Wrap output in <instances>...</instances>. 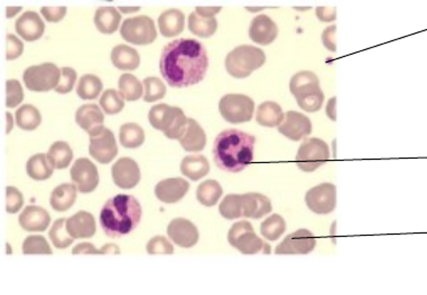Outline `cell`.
<instances>
[{
    "label": "cell",
    "mask_w": 427,
    "mask_h": 295,
    "mask_svg": "<svg viewBox=\"0 0 427 295\" xmlns=\"http://www.w3.org/2000/svg\"><path fill=\"white\" fill-rule=\"evenodd\" d=\"M121 21V15L114 7H100L95 15V24L102 34H114Z\"/></svg>",
    "instance_id": "cell-32"
},
{
    "label": "cell",
    "mask_w": 427,
    "mask_h": 295,
    "mask_svg": "<svg viewBox=\"0 0 427 295\" xmlns=\"http://www.w3.org/2000/svg\"><path fill=\"white\" fill-rule=\"evenodd\" d=\"M101 254H120V250L115 244H107L100 250Z\"/></svg>",
    "instance_id": "cell-58"
},
{
    "label": "cell",
    "mask_w": 427,
    "mask_h": 295,
    "mask_svg": "<svg viewBox=\"0 0 427 295\" xmlns=\"http://www.w3.org/2000/svg\"><path fill=\"white\" fill-rule=\"evenodd\" d=\"M323 44L329 51H337V26L328 27L322 34Z\"/></svg>",
    "instance_id": "cell-53"
},
{
    "label": "cell",
    "mask_w": 427,
    "mask_h": 295,
    "mask_svg": "<svg viewBox=\"0 0 427 295\" xmlns=\"http://www.w3.org/2000/svg\"><path fill=\"white\" fill-rule=\"evenodd\" d=\"M290 93L295 96L299 107L305 112H317L324 102V93L320 87V80L311 71L296 73L290 82Z\"/></svg>",
    "instance_id": "cell-4"
},
{
    "label": "cell",
    "mask_w": 427,
    "mask_h": 295,
    "mask_svg": "<svg viewBox=\"0 0 427 295\" xmlns=\"http://www.w3.org/2000/svg\"><path fill=\"white\" fill-rule=\"evenodd\" d=\"M186 16L179 9H168L159 18V28L164 37H175L184 30Z\"/></svg>",
    "instance_id": "cell-27"
},
{
    "label": "cell",
    "mask_w": 427,
    "mask_h": 295,
    "mask_svg": "<svg viewBox=\"0 0 427 295\" xmlns=\"http://www.w3.org/2000/svg\"><path fill=\"white\" fill-rule=\"evenodd\" d=\"M23 253L25 255L28 254H46L51 255L53 250L50 248L48 241L43 236H27L24 243H23Z\"/></svg>",
    "instance_id": "cell-46"
},
{
    "label": "cell",
    "mask_w": 427,
    "mask_h": 295,
    "mask_svg": "<svg viewBox=\"0 0 427 295\" xmlns=\"http://www.w3.org/2000/svg\"><path fill=\"white\" fill-rule=\"evenodd\" d=\"M66 218H60L54 221L51 230L48 232V236L51 239L55 248L59 250H64L69 248L70 245L75 241V239L70 235L66 230Z\"/></svg>",
    "instance_id": "cell-42"
},
{
    "label": "cell",
    "mask_w": 427,
    "mask_h": 295,
    "mask_svg": "<svg viewBox=\"0 0 427 295\" xmlns=\"http://www.w3.org/2000/svg\"><path fill=\"white\" fill-rule=\"evenodd\" d=\"M219 212L226 219H238L242 217L241 195L231 194L224 197L219 206Z\"/></svg>",
    "instance_id": "cell-44"
},
{
    "label": "cell",
    "mask_w": 427,
    "mask_h": 295,
    "mask_svg": "<svg viewBox=\"0 0 427 295\" xmlns=\"http://www.w3.org/2000/svg\"><path fill=\"white\" fill-rule=\"evenodd\" d=\"M278 35V27L275 21L267 15L256 16L251 21L249 27V37L251 41L257 44L266 45L272 44Z\"/></svg>",
    "instance_id": "cell-19"
},
{
    "label": "cell",
    "mask_w": 427,
    "mask_h": 295,
    "mask_svg": "<svg viewBox=\"0 0 427 295\" xmlns=\"http://www.w3.org/2000/svg\"><path fill=\"white\" fill-rule=\"evenodd\" d=\"M208 69L206 47L195 39H175L163 48L159 69L170 87L182 89L200 83Z\"/></svg>",
    "instance_id": "cell-1"
},
{
    "label": "cell",
    "mask_w": 427,
    "mask_h": 295,
    "mask_svg": "<svg viewBox=\"0 0 427 295\" xmlns=\"http://www.w3.org/2000/svg\"><path fill=\"white\" fill-rule=\"evenodd\" d=\"M41 122H42V116L33 105H23L16 112V123L21 130L33 131L39 128Z\"/></svg>",
    "instance_id": "cell-38"
},
{
    "label": "cell",
    "mask_w": 427,
    "mask_h": 295,
    "mask_svg": "<svg viewBox=\"0 0 427 295\" xmlns=\"http://www.w3.org/2000/svg\"><path fill=\"white\" fill-rule=\"evenodd\" d=\"M126 42L134 45L152 44L157 37L155 23L148 16L141 15L126 19L120 30Z\"/></svg>",
    "instance_id": "cell-11"
},
{
    "label": "cell",
    "mask_w": 427,
    "mask_h": 295,
    "mask_svg": "<svg viewBox=\"0 0 427 295\" xmlns=\"http://www.w3.org/2000/svg\"><path fill=\"white\" fill-rule=\"evenodd\" d=\"M228 241L232 248L245 255H255L259 252L270 253V246L258 237L254 227L248 221L233 223L228 232Z\"/></svg>",
    "instance_id": "cell-7"
},
{
    "label": "cell",
    "mask_w": 427,
    "mask_h": 295,
    "mask_svg": "<svg viewBox=\"0 0 427 295\" xmlns=\"http://www.w3.org/2000/svg\"><path fill=\"white\" fill-rule=\"evenodd\" d=\"M326 114L332 121H335V98H332L326 107Z\"/></svg>",
    "instance_id": "cell-57"
},
{
    "label": "cell",
    "mask_w": 427,
    "mask_h": 295,
    "mask_svg": "<svg viewBox=\"0 0 427 295\" xmlns=\"http://www.w3.org/2000/svg\"><path fill=\"white\" fill-rule=\"evenodd\" d=\"M105 116L96 105H84L79 107L75 113V122L88 132L89 135L96 133L100 129L103 128Z\"/></svg>",
    "instance_id": "cell-25"
},
{
    "label": "cell",
    "mask_w": 427,
    "mask_h": 295,
    "mask_svg": "<svg viewBox=\"0 0 427 295\" xmlns=\"http://www.w3.org/2000/svg\"><path fill=\"white\" fill-rule=\"evenodd\" d=\"M42 18L35 12H26L16 21V32L26 42H35L44 34Z\"/></svg>",
    "instance_id": "cell-24"
},
{
    "label": "cell",
    "mask_w": 427,
    "mask_h": 295,
    "mask_svg": "<svg viewBox=\"0 0 427 295\" xmlns=\"http://www.w3.org/2000/svg\"><path fill=\"white\" fill-rule=\"evenodd\" d=\"M75 80H77V72L71 67H63L61 69L60 82L54 89L60 94L70 93L75 87Z\"/></svg>",
    "instance_id": "cell-49"
},
{
    "label": "cell",
    "mask_w": 427,
    "mask_h": 295,
    "mask_svg": "<svg viewBox=\"0 0 427 295\" xmlns=\"http://www.w3.org/2000/svg\"><path fill=\"white\" fill-rule=\"evenodd\" d=\"M6 210L9 214H16L21 210L24 204V197L21 191L15 187H7L6 189Z\"/></svg>",
    "instance_id": "cell-50"
},
{
    "label": "cell",
    "mask_w": 427,
    "mask_h": 295,
    "mask_svg": "<svg viewBox=\"0 0 427 295\" xmlns=\"http://www.w3.org/2000/svg\"><path fill=\"white\" fill-rule=\"evenodd\" d=\"M152 128L163 132L168 139H177L182 137L188 127V119L182 109L170 105H154L148 114Z\"/></svg>",
    "instance_id": "cell-5"
},
{
    "label": "cell",
    "mask_w": 427,
    "mask_h": 295,
    "mask_svg": "<svg viewBox=\"0 0 427 295\" xmlns=\"http://www.w3.org/2000/svg\"><path fill=\"white\" fill-rule=\"evenodd\" d=\"M330 149L328 143L319 138L306 139L301 144L296 155V166L305 171L313 173L329 161Z\"/></svg>",
    "instance_id": "cell-8"
},
{
    "label": "cell",
    "mask_w": 427,
    "mask_h": 295,
    "mask_svg": "<svg viewBox=\"0 0 427 295\" xmlns=\"http://www.w3.org/2000/svg\"><path fill=\"white\" fill-rule=\"evenodd\" d=\"M89 153L100 164H110L118 155L114 133L108 128L100 129L90 135Z\"/></svg>",
    "instance_id": "cell-13"
},
{
    "label": "cell",
    "mask_w": 427,
    "mask_h": 295,
    "mask_svg": "<svg viewBox=\"0 0 427 295\" xmlns=\"http://www.w3.org/2000/svg\"><path fill=\"white\" fill-rule=\"evenodd\" d=\"M241 200L242 217L260 219L272 212V201L265 195L259 193H248L241 195Z\"/></svg>",
    "instance_id": "cell-22"
},
{
    "label": "cell",
    "mask_w": 427,
    "mask_h": 295,
    "mask_svg": "<svg viewBox=\"0 0 427 295\" xmlns=\"http://www.w3.org/2000/svg\"><path fill=\"white\" fill-rule=\"evenodd\" d=\"M66 7H43L41 9L42 15L50 23H57L62 21L66 14Z\"/></svg>",
    "instance_id": "cell-52"
},
{
    "label": "cell",
    "mask_w": 427,
    "mask_h": 295,
    "mask_svg": "<svg viewBox=\"0 0 427 295\" xmlns=\"http://www.w3.org/2000/svg\"><path fill=\"white\" fill-rule=\"evenodd\" d=\"M190 184L183 178H168L161 180L155 187L157 199L164 204H175L188 194Z\"/></svg>",
    "instance_id": "cell-20"
},
{
    "label": "cell",
    "mask_w": 427,
    "mask_h": 295,
    "mask_svg": "<svg viewBox=\"0 0 427 295\" xmlns=\"http://www.w3.org/2000/svg\"><path fill=\"white\" fill-rule=\"evenodd\" d=\"M73 254H101L100 250H96V248L93 246L91 243H81V244L77 245L73 250Z\"/></svg>",
    "instance_id": "cell-55"
},
{
    "label": "cell",
    "mask_w": 427,
    "mask_h": 295,
    "mask_svg": "<svg viewBox=\"0 0 427 295\" xmlns=\"http://www.w3.org/2000/svg\"><path fill=\"white\" fill-rule=\"evenodd\" d=\"M168 235L170 241L179 248H193L199 241L197 226L186 218H177L170 221L168 227Z\"/></svg>",
    "instance_id": "cell-18"
},
{
    "label": "cell",
    "mask_w": 427,
    "mask_h": 295,
    "mask_svg": "<svg viewBox=\"0 0 427 295\" xmlns=\"http://www.w3.org/2000/svg\"><path fill=\"white\" fill-rule=\"evenodd\" d=\"M317 16L323 23L335 21V18H337V8L335 7H332V8L317 7Z\"/></svg>",
    "instance_id": "cell-54"
},
{
    "label": "cell",
    "mask_w": 427,
    "mask_h": 295,
    "mask_svg": "<svg viewBox=\"0 0 427 295\" xmlns=\"http://www.w3.org/2000/svg\"><path fill=\"white\" fill-rule=\"evenodd\" d=\"M53 170L54 168L48 161V155L45 153L33 155L27 161V175L34 180H46L51 178Z\"/></svg>",
    "instance_id": "cell-35"
},
{
    "label": "cell",
    "mask_w": 427,
    "mask_h": 295,
    "mask_svg": "<svg viewBox=\"0 0 427 295\" xmlns=\"http://www.w3.org/2000/svg\"><path fill=\"white\" fill-rule=\"evenodd\" d=\"M111 62L121 71H134L141 64V56L135 48L127 45H118L111 52Z\"/></svg>",
    "instance_id": "cell-28"
},
{
    "label": "cell",
    "mask_w": 427,
    "mask_h": 295,
    "mask_svg": "<svg viewBox=\"0 0 427 295\" xmlns=\"http://www.w3.org/2000/svg\"><path fill=\"white\" fill-rule=\"evenodd\" d=\"M143 85L145 87V93H143V101L145 102L152 103V102L159 101L166 94L165 84L155 76L145 78Z\"/></svg>",
    "instance_id": "cell-45"
},
{
    "label": "cell",
    "mask_w": 427,
    "mask_h": 295,
    "mask_svg": "<svg viewBox=\"0 0 427 295\" xmlns=\"http://www.w3.org/2000/svg\"><path fill=\"white\" fill-rule=\"evenodd\" d=\"M99 103L102 110L105 111V113L110 116L119 113L125 107L123 96L114 89H106Z\"/></svg>",
    "instance_id": "cell-43"
},
{
    "label": "cell",
    "mask_w": 427,
    "mask_h": 295,
    "mask_svg": "<svg viewBox=\"0 0 427 295\" xmlns=\"http://www.w3.org/2000/svg\"><path fill=\"white\" fill-rule=\"evenodd\" d=\"M256 138L237 129H228L215 138L213 158L219 169L237 173L254 160Z\"/></svg>",
    "instance_id": "cell-2"
},
{
    "label": "cell",
    "mask_w": 427,
    "mask_h": 295,
    "mask_svg": "<svg viewBox=\"0 0 427 295\" xmlns=\"http://www.w3.org/2000/svg\"><path fill=\"white\" fill-rule=\"evenodd\" d=\"M224 191L222 187L217 180H206L202 182L197 190V198L199 203L206 206V207H212L217 205L219 200L221 198Z\"/></svg>",
    "instance_id": "cell-37"
},
{
    "label": "cell",
    "mask_w": 427,
    "mask_h": 295,
    "mask_svg": "<svg viewBox=\"0 0 427 295\" xmlns=\"http://www.w3.org/2000/svg\"><path fill=\"white\" fill-rule=\"evenodd\" d=\"M219 111L227 122H249L255 112V102L245 94H227L219 102Z\"/></svg>",
    "instance_id": "cell-9"
},
{
    "label": "cell",
    "mask_w": 427,
    "mask_h": 295,
    "mask_svg": "<svg viewBox=\"0 0 427 295\" xmlns=\"http://www.w3.org/2000/svg\"><path fill=\"white\" fill-rule=\"evenodd\" d=\"M265 63L266 55L263 50L251 45H241L228 54L226 69L232 78H246Z\"/></svg>",
    "instance_id": "cell-6"
},
{
    "label": "cell",
    "mask_w": 427,
    "mask_h": 295,
    "mask_svg": "<svg viewBox=\"0 0 427 295\" xmlns=\"http://www.w3.org/2000/svg\"><path fill=\"white\" fill-rule=\"evenodd\" d=\"M286 223L281 215L274 214L261 223L260 232L268 241H277L284 235Z\"/></svg>",
    "instance_id": "cell-41"
},
{
    "label": "cell",
    "mask_w": 427,
    "mask_h": 295,
    "mask_svg": "<svg viewBox=\"0 0 427 295\" xmlns=\"http://www.w3.org/2000/svg\"><path fill=\"white\" fill-rule=\"evenodd\" d=\"M218 28V21L215 17H206L193 12L188 16V30L192 34L208 39L215 35Z\"/></svg>",
    "instance_id": "cell-33"
},
{
    "label": "cell",
    "mask_w": 427,
    "mask_h": 295,
    "mask_svg": "<svg viewBox=\"0 0 427 295\" xmlns=\"http://www.w3.org/2000/svg\"><path fill=\"white\" fill-rule=\"evenodd\" d=\"M147 253L150 255H156V254H165V255H170L174 253L173 245L170 244L166 237L164 236H155L152 237L146 246Z\"/></svg>",
    "instance_id": "cell-48"
},
{
    "label": "cell",
    "mask_w": 427,
    "mask_h": 295,
    "mask_svg": "<svg viewBox=\"0 0 427 295\" xmlns=\"http://www.w3.org/2000/svg\"><path fill=\"white\" fill-rule=\"evenodd\" d=\"M18 219L21 228L26 232H45L51 223L48 210L39 206H27Z\"/></svg>",
    "instance_id": "cell-23"
},
{
    "label": "cell",
    "mask_w": 427,
    "mask_h": 295,
    "mask_svg": "<svg viewBox=\"0 0 427 295\" xmlns=\"http://www.w3.org/2000/svg\"><path fill=\"white\" fill-rule=\"evenodd\" d=\"M6 107H15L24 100V92L21 83L17 80H8L6 82Z\"/></svg>",
    "instance_id": "cell-47"
},
{
    "label": "cell",
    "mask_w": 427,
    "mask_h": 295,
    "mask_svg": "<svg viewBox=\"0 0 427 295\" xmlns=\"http://www.w3.org/2000/svg\"><path fill=\"white\" fill-rule=\"evenodd\" d=\"M71 179L79 193L89 194L98 187V169L89 159H78L72 166Z\"/></svg>",
    "instance_id": "cell-14"
},
{
    "label": "cell",
    "mask_w": 427,
    "mask_h": 295,
    "mask_svg": "<svg viewBox=\"0 0 427 295\" xmlns=\"http://www.w3.org/2000/svg\"><path fill=\"white\" fill-rule=\"evenodd\" d=\"M120 10L123 12H137V10H139V8H123V7H121Z\"/></svg>",
    "instance_id": "cell-60"
},
{
    "label": "cell",
    "mask_w": 427,
    "mask_h": 295,
    "mask_svg": "<svg viewBox=\"0 0 427 295\" xmlns=\"http://www.w3.org/2000/svg\"><path fill=\"white\" fill-rule=\"evenodd\" d=\"M119 92L127 101H137L143 96V84L135 75L123 74L120 76Z\"/></svg>",
    "instance_id": "cell-39"
},
{
    "label": "cell",
    "mask_w": 427,
    "mask_h": 295,
    "mask_svg": "<svg viewBox=\"0 0 427 295\" xmlns=\"http://www.w3.org/2000/svg\"><path fill=\"white\" fill-rule=\"evenodd\" d=\"M179 141L186 151H202L206 144V132L195 119H188L186 132L179 138Z\"/></svg>",
    "instance_id": "cell-26"
},
{
    "label": "cell",
    "mask_w": 427,
    "mask_h": 295,
    "mask_svg": "<svg viewBox=\"0 0 427 295\" xmlns=\"http://www.w3.org/2000/svg\"><path fill=\"white\" fill-rule=\"evenodd\" d=\"M66 230L75 239H91L97 232L96 219L90 212H81L66 219Z\"/></svg>",
    "instance_id": "cell-21"
},
{
    "label": "cell",
    "mask_w": 427,
    "mask_h": 295,
    "mask_svg": "<svg viewBox=\"0 0 427 295\" xmlns=\"http://www.w3.org/2000/svg\"><path fill=\"white\" fill-rule=\"evenodd\" d=\"M111 175L116 186L123 189H132L141 182V169L132 158H120L111 168Z\"/></svg>",
    "instance_id": "cell-17"
},
{
    "label": "cell",
    "mask_w": 427,
    "mask_h": 295,
    "mask_svg": "<svg viewBox=\"0 0 427 295\" xmlns=\"http://www.w3.org/2000/svg\"><path fill=\"white\" fill-rule=\"evenodd\" d=\"M61 71L53 63L30 66L23 75L27 89L34 92H48L60 82Z\"/></svg>",
    "instance_id": "cell-10"
},
{
    "label": "cell",
    "mask_w": 427,
    "mask_h": 295,
    "mask_svg": "<svg viewBox=\"0 0 427 295\" xmlns=\"http://www.w3.org/2000/svg\"><path fill=\"white\" fill-rule=\"evenodd\" d=\"M305 203L315 214H331L337 207V187L330 182L315 186L305 195Z\"/></svg>",
    "instance_id": "cell-12"
},
{
    "label": "cell",
    "mask_w": 427,
    "mask_h": 295,
    "mask_svg": "<svg viewBox=\"0 0 427 295\" xmlns=\"http://www.w3.org/2000/svg\"><path fill=\"white\" fill-rule=\"evenodd\" d=\"M141 219V204L130 195H117L110 198L100 212V225L110 239H120L132 232Z\"/></svg>",
    "instance_id": "cell-3"
},
{
    "label": "cell",
    "mask_w": 427,
    "mask_h": 295,
    "mask_svg": "<svg viewBox=\"0 0 427 295\" xmlns=\"http://www.w3.org/2000/svg\"><path fill=\"white\" fill-rule=\"evenodd\" d=\"M284 118V112L281 110V105L276 102L266 101L258 107L256 121L263 127L275 128L281 124Z\"/></svg>",
    "instance_id": "cell-31"
},
{
    "label": "cell",
    "mask_w": 427,
    "mask_h": 295,
    "mask_svg": "<svg viewBox=\"0 0 427 295\" xmlns=\"http://www.w3.org/2000/svg\"><path fill=\"white\" fill-rule=\"evenodd\" d=\"M77 187L72 184H63V185L57 186L54 189L51 195L52 208L55 212H66L71 208L72 206L75 205L77 200Z\"/></svg>",
    "instance_id": "cell-29"
},
{
    "label": "cell",
    "mask_w": 427,
    "mask_h": 295,
    "mask_svg": "<svg viewBox=\"0 0 427 295\" xmlns=\"http://www.w3.org/2000/svg\"><path fill=\"white\" fill-rule=\"evenodd\" d=\"M102 91V82L98 76L86 74L79 80L77 94L82 100H95Z\"/></svg>",
    "instance_id": "cell-40"
},
{
    "label": "cell",
    "mask_w": 427,
    "mask_h": 295,
    "mask_svg": "<svg viewBox=\"0 0 427 295\" xmlns=\"http://www.w3.org/2000/svg\"><path fill=\"white\" fill-rule=\"evenodd\" d=\"M195 12L206 17H215V14L221 12V8L220 7H197Z\"/></svg>",
    "instance_id": "cell-56"
},
{
    "label": "cell",
    "mask_w": 427,
    "mask_h": 295,
    "mask_svg": "<svg viewBox=\"0 0 427 295\" xmlns=\"http://www.w3.org/2000/svg\"><path fill=\"white\" fill-rule=\"evenodd\" d=\"M48 159L54 169H66L69 167L73 159V151L69 143L57 141L48 149Z\"/></svg>",
    "instance_id": "cell-34"
},
{
    "label": "cell",
    "mask_w": 427,
    "mask_h": 295,
    "mask_svg": "<svg viewBox=\"0 0 427 295\" xmlns=\"http://www.w3.org/2000/svg\"><path fill=\"white\" fill-rule=\"evenodd\" d=\"M317 246V239L310 230H296L285 237L284 241L276 248V254L283 255H306Z\"/></svg>",
    "instance_id": "cell-15"
},
{
    "label": "cell",
    "mask_w": 427,
    "mask_h": 295,
    "mask_svg": "<svg viewBox=\"0 0 427 295\" xmlns=\"http://www.w3.org/2000/svg\"><path fill=\"white\" fill-rule=\"evenodd\" d=\"M24 52V44L15 35L7 36V61L16 60Z\"/></svg>",
    "instance_id": "cell-51"
},
{
    "label": "cell",
    "mask_w": 427,
    "mask_h": 295,
    "mask_svg": "<svg viewBox=\"0 0 427 295\" xmlns=\"http://www.w3.org/2000/svg\"><path fill=\"white\" fill-rule=\"evenodd\" d=\"M119 141L127 149H136L145 141V132L141 125L136 123H126L119 130Z\"/></svg>",
    "instance_id": "cell-36"
},
{
    "label": "cell",
    "mask_w": 427,
    "mask_h": 295,
    "mask_svg": "<svg viewBox=\"0 0 427 295\" xmlns=\"http://www.w3.org/2000/svg\"><path fill=\"white\" fill-rule=\"evenodd\" d=\"M278 131L290 140L301 141L311 134V120L296 111H288L285 114L284 121L278 127Z\"/></svg>",
    "instance_id": "cell-16"
},
{
    "label": "cell",
    "mask_w": 427,
    "mask_h": 295,
    "mask_svg": "<svg viewBox=\"0 0 427 295\" xmlns=\"http://www.w3.org/2000/svg\"><path fill=\"white\" fill-rule=\"evenodd\" d=\"M181 173L193 182L200 180L210 173V164L204 155H188L181 162Z\"/></svg>",
    "instance_id": "cell-30"
},
{
    "label": "cell",
    "mask_w": 427,
    "mask_h": 295,
    "mask_svg": "<svg viewBox=\"0 0 427 295\" xmlns=\"http://www.w3.org/2000/svg\"><path fill=\"white\" fill-rule=\"evenodd\" d=\"M7 119H8V127H7V133L12 131V116L10 113H7Z\"/></svg>",
    "instance_id": "cell-59"
}]
</instances>
